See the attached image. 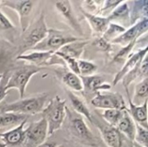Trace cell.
<instances>
[{
	"instance_id": "40",
	"label": "cell",
	"mask_w": 148,
	"mask_h": 147,
	"mask_svg": "<svg viewBox=\"0 0 148 147\" xmlns=\"http://www.w3.org/2000/svg\"><path fill=\"white\" fill-rule=\"evenodd\" d=\"M0 147H7L6 144L3 142V140L0 138Z\"/></svg>"
},
{
	"instance_id": "42",
	"label": "cell",
	"mask_w": 148,
	"mask_h": 147,
	"mask_svg": "<svg viewBox=\"0 0 148 147\" xmlns=\"http://www.w3.org/2000/svg\"><path fill=\"white\" fill-rule=\"evenodd\" d=\"M57 147H67V146H58Z\"/></svg>"
},
{
	"instance_id": "6",
	"label": "cell",
	"mask_w": 148,
	"mask_h": 147,
	"mask_svg": "<svg viewBox=\"0 0 148 147\" xmlns=\"http://www.w3.org/2000/svg\"><path fill=\"white\" fill-rule=\"evenodd\" d=\"M78 40H81V38L73 36L62 30L51 29H48V33L46 36L31 50L50 52L52 54H55L64 45Z\"/></svg>"
},
{
	"instance_id": "9",
	"label": "cell",
	"mask_w": 148,
	"mask_h": 147,
	"mask_svg": "<svg viewBox=\"0 0 148 147\" xmlns=\"http://www.w3.org/2000/svg\"><path fill=\"white\" fill-rule=\"evenodd\" d=\"M91 104L100 109H119L126 110L127 107L123 96L118 92H99L91 100Z\"/></svg>"
},
{
	"instance_id": "22",
	"label": "cell",
	"mask_w": 148,
	"mask_h": 147,
	"mask_svg": "<svg viewBox=\"0 0 148 147\" xmlns=\"http://www.w3.org/2000/svg\"><path fill=\"white\" fill-rule=\"evenodd\" d=\"M88 43V41L81 39V40L64 45L57 52H60L75 60H80L85 50V47Z\"/></svg>"
},
{
	"instance_id": "19",
	"label": "cell",
	"mask_w": 148,
	"mask_h": 147,
	"mask_svg": "<svg viewBox=\"0 0 148 147\" xmlns=\"http://www.w3.org/2000/svg\"><path fill=\"white\" fill-rule=\"evenodd\" d=\"M53 55L50 52H42V51H30V53L23 54L17 55L16 60H22L29 62V64L40 67L47 66L49 61L50 60L51 56Z\"/></svg>"
},
{
	"instance_id": "33",
	"label": "cell",
	"mask_w": 148,
	"mask_h": 147,
	"mask_svg": "<svg viewBox=\"0 0 148 147\" xmlns=\"http://www.w3.org/2000/svg\"><path fill=\"white\" fill-rule=\"evenodd\" d=\"M55 55H58L59 57L62 58V60L64 62V66H67L71 72L76 74L79 75V69H78V60H75L74 58H71L68 55H65L60 52H56Z\"/></svg>"
},
{
	"instance_id": "11",
	"label": "cell",
	"mask_w": 148,
	"mask_h": 147,
	"mask_svg": "<svg viewBox=\"0 0 148 147\" xmlns=\"http://www.w3.org/2000/svg\"><path fill=\"white\" fill-rule=\"evenodd\" d=\"M148 28V19L144 18L135 24L132 25L129 29H126L120 36L111 42L112 44H119L122 47L127 46L134 40H138L140 36L147 33Z\"/></svg>"
},
{
	"instance_id": "14",
	"label": "cell",
	"mask_w": 148,
	"mask_h": 147,
	"mask_svg": "<svg viewBox=\"0 0 148 147\" xmlns=\"http://www.w3.org/2000/svg\"><path fill=\"white\" fill-rule=\"evenodd\" d=\"M83 91L87 94H94V96L101 91L111 89V85L105 81V80L100 75H89V76H80Z\"/></svg>"
},
{
	"instance_id": "24",
	"label": "cell",
	"mask_w": 148,
	"mask_h": 147,
	"mask_svg": "<svg viewBox=\"0 0 148 147\" xmlns=\"http://www.w3.org/2000/svg\"><path fill=\"white\" fill-rule=\"evenodd\" d=\"M129 14H130V8L128 5V2L122 1L107 17L110 23H116V22H123L129 20Z\"/></svg>"
},
{
	"instance_id": "32",
	"label": "cell",
	"mask_w": 148,
	"mask_h": 147,
	"mask_svg": "<svg viewBox=\"0 0 148 147\" xmlns=\"http://www.w3.org/2000/svg\"><path fill=\"white\" fill-rule=\"evenodd\" d=\"M134 142L142 146L147 147L148 145V130L136 124V132L134 136Z\"/></svg>"
},
{
	"instance_id": "35",
	"label": "cell",
	"mask_w": 148,
	"mask_h": 147,
	"mask_svg": "<svg viewBox=\"0 0 148 147\" xmlns=\"http://www.w3.org/2000/svg\"><path fill=\"white\" fill-rule=\"evenodd\" d=\"M121 3H122V0H118V1L107 0V1H103V3H102L100 13L101 14V13H104V12H109V14H110Z\"/></svg>"
},
{
	"instance_id": "4",
	"label": "cell",
	"mask_w": 148,
	"mask_h": 147,
	"mask_svg": "<svg viewBox=\"0 0 148 147\" xmlns=\"http://www.w3.org/2000/svg\"><path fill=\"white\" fill-rule=\"evenodd\" d=\"M48 28L45 22V16L42 12L39 18L34 24L21 35V41L18 47V55H23L26 51L31 50L47 35Z\"/></svg>"
},
{
	"instance_id": "10",
	"label": "cell",
	"mask_w": 148,
	"mask_h": 147,
	"mask_svg": "<svg viewBox=\"0 0 148 147\" xmlns=\"http://www.w3.org/2000/svg\"><path fill=\"white\" fill-rule=\"evenodd\" d=\"M92 124L98 128L103 141L108 146L123 147L124 136L117 130L116 127L112 126L108 124L101 123L98 120L94 119V117Z\"/></svg>"
},
{
	"instance_id": "8",
	"label": "cell",
	"mask_w": 148,
	"mask_h": 147,
	"mask_svg": "<svg viewBox=\"0 0 148 147\" xmlns=\"http://www.w3.org/2000/svg\"><path fill=\"white\" fill-rule=\"evenodd\" d=\"M48 137V126L43 118L31 123L25 128V137L21 147H36L45 142Z\"/></svg>"
},
{
	"instance_id": "41",
	"label": "cell",
	"mask_w": 148,
	"mask_h": 147,
	"mask_svg": "<svg viewBox=\"0 0 148 147\" xmlns=\"http://www.w3.org/2000/svg\"><path fill=\"white\" fill-rule=\"evenodd\" d=\"M2 78H3V74H0V81H1Z\"/></svg>"
},
{
	"instance_id": "3",
	"label": "cell",
	"mask_w": 148,
	"mask_h": 147,
	"mask_svg": "<svg viewBox=\"0 0 148 147\" xmlns=\"http://www.w3.org/2000/svg\"><path fill=\"white\" fill-rule=\"evenodd\" d=\"M66 118L68 119V130L71 136L84 145L92 147L97 145L96 139L84 121L83 117L66 107Z\"/></svg>"
},
{
	"instance_id": "1",
	"label": "cell",
	"mask_w": 148,
	"mask_h": 147,
	"mask_svg": "<svg viewBox=\"0 0 148 147\" xmlns=\"http://www.w3.org/2000/svg\"><path fill=\"white\" fill-rule=\"evenodd\" d=\"M48 93H41L34 96L20 99L19 101L0 105V112L22 114L25 116L35 115L42 112L48 100Z\"/></svg>"
},
{
	"instance_id": "34",
	"label": "cell",
	"mask_w": 148,
	"mask_h": 147,
	"mask_svg": "<svg viewBox=\"0 0 148 147\" xmlns=\"http://www.w3.org/2000/svg\"><path fill=\"white\" fill-rule=\"evenodd\" d=\"M92 45L95 46L98 50L105 53H109L113 50L112 43L107 42L101 36L95 37V40L92 42Z\"/></svg>"
},
{
	"instance_id": "21",
	"label": "cell",
	"mask_w": 148,
	"mask_h": 147,
	"mask_svg": "<svg viewBox=\"0 0 148 147\" xmlns=\"http://www.w3.org/2000/svg\"><path fill=\"white\" fill-rule=\"evenodd\" d=\"M82 12L85 19L88 21V23L92 31H94V33L98 34V35H102L105 32V30L107 29V28L110 23L107 16L93 15V14L88 13L82 10Z\"/></svg>"
},
{
	"instance_id": "18",
	"label": "cell",
	"mask_w": 148,
	"mask_h": 147,
	"mask_svg": "<svg viewBox=\"0 0 148 147\" xmlns=\"http://www.w3.org/2000/svg\"><path fill=\"white\" fill-rule=\"evenodd\" d=\"M115 127L123 136H125L128 139V141L132 142L134 140L136 123L134 121L130 114L127 112V109L123 111L122 116Z\"/></svg>"
},
{
	"instance_id": "26",
	"label": "cell",
	"mask_w": 148,
	"mask_h": 147,
	"mask_svg": "<svg viewBox=\"0 0 148 147\" xmlns=\"http://www.w3.org/2000/svg\"><path fill=\"white\" fill-rule=\"evenodd\" d=\"M148 77L140 81L136 86L134 89V101L132 100L134 105L140 106L143 104L148 99Z\"/></svg>"
},
{
	"instance_id": "2",
	"label": "cell",
	"mask_w": 148,
	"mask_h": 147,
	"mask_svg": "<svg viewBox=\"0 0 148 147\" xmlns=\"http://www.w3.org/2000/svg\"><path fill=\"white\" fill-rule=\"evenodd\" d=\"M48 126V136H51L59 130L66 119V101L60 96H55L42 112Z\"/></svg>"
},
{
	"instance_id": "5",
	"label": "cell",
	"mask_w": 148,
	"mask_h": 147,
	"mask_svg": "<svg viewBox=\"0 0 148 147\" xmlns=\"http://www.w3.org/2000/svg\"><path fill=\"white\" fill-rule=\"evenodd\" d=\"M42 68L36 67L31 64L24 65L21 68L14 70L10 75L6 83L5 89L8 92L10 89H16L19 92L20 99H23L25 91L30 79L37 73H39Z\"/></svg>"
},
{
	"instance_id": "17",
	"label": "cell",
	"mask_w": 148,
	"mask_h": 147,
	"mask_svg": "<svg viewBox=\"0 0 148 147\" xmlns=\"http://www.w3.org/2000/svg\"><path fill=\"white\" fill-rule=\"evenodd\" d=\"M148 65L147 57L139 64L137 65L134 69H132L130 72H128L123 78H122V85L123 88L126 90V93H129V85L133 83L134 81L140 79L142 81L145 78L148 77Z\"/></svg>"
},
{
	"instance_id": "20",
	"label": "cell",
	"mask_w": 148,
	"mask_h": 147,
	"mask_svg": "<svg viewBox=\"0 0 148 147\" xmlns=\"http://www.w3.org/2000/svg\"><path fill=\"white\" fill-rule=\"evenodd\" d=\"M68 95V98L71 103V106L73 107V110L77 114L81 115L82 117L86 118L89 122L93 123V115L88 109V106L85 104V102L76 94H75L72 91L66 89L65 90Z\"/></svg>"
},
{
	"instance_id": "30",
	"label": "cell",
	"mask_w": 148,
	"mask_h": 147,
	"mask_svg": "<svg viewBox=\"0 0 148 147\" xmlns=\"http://www.w3.org/2000/svg\"><path fill=\"white\" fill-rule=\"evenodd\" d=\"M123 111L124 110L119 109H107L104 110V112L101 114V117L107 122V124L115 127V126L117 125V123L122 116Z\"/></svg>"
},
{
	"instance_id": "12",
	"label": "cell",
	"mask_w": 148,
	"mask_h": 147,
	"mask_svg": "<svg viewBox=\"0 0 148 147\" xmlns=\"http://www.w3.org/2000/svg\"><path fill=\"white\" fill-rule=\"evenodd\" d=\"M55 7L57 12L60 14V16L64 19V21L72 29L79 33L81 36H84L83 29L73 10L72 5L69 1L67 0L57 1L55 3Z\"/></svg>"
},
{
	"instance_id": "43",
	"label": "cell",
	"mask_w": 148,
	"mask_h": 147,
	"mask_svg": "<svg viewBox=\"0 0 148 147\" xmlns=\"http://www.w3.org/2000/svg\"><path fill=\"white\" fill-rule=\"evenodd\" d=\"M7 147H9V146H7Z\"/></svg>"
},
{
	"instance_id": "38",
	"label": "cell",
	"mask_w": 148,
	"mask_h": 147,
	"mask_svg": "<svg viewBox=\"0 0 148 147\" xmlns=\"http://www.w3.org/2000/svg\"><path fill=\"white\" fill-rule=\"evenodd\" d=\"M57 144L56 142H50V141H47V142H43L42 144L39 145L36 147H57Z\"/></svg>"
},
{
	"instance_id": "25",
	"label": "cell",
	"mask_w": 148,
	"mask_h": 147,
	"mask_svg": "<svg viewBox=\"0 0 148 147\" xmlns=\"http://www.w3.org/2000/svg\"><path fill=\"white\" fill-rule=\"evenodd\" d=\"M61 81L71 90L75 92H82L83 86L80 76L71 71H64L62 75Z\"/></svg>"
},
{
	"instance_id": "37",
	"label": "cell",
	"mask_w": 148,
	"mask_h": 147,
	"mask_svg": "<svg viewBox=\"0 0 148 147\" xmlns=\"http://www.w3.org/2000/svg\"><path fill=\"white\" fill-rule=\"evenodd\" d=\"M13 28H14V24L0 10V29L8 30V29H11Z\"/></svg>"
},
{
	"instance_id": "31",
	"label": "cell",
	"mask_w": 148,
	"mask_h": 147,
	"mask_svg": "<svg viewBox=\"0 0 148 147\" xmlns=\"http://www.w3.org/2000/svg\"><path fill=\"white\" fill-rule=\"evenodd\" d=\"M97 65L92 62L86 60H78L79 76H89L95 75L97 71Z\"/></svg>"
},
{
	"instance_id": "29",
	"label": "cell",
	"mask_w": 148,
	"mask_h": 147,
	"mask_svg": "<svg viewBox=\"0 0 148 147\" xmlns=\"http://www.w3.org/2000/svg\"><path fill=\"white\" fill-rule=\"evenodd\" d=\"M137 41L138 40H134L133 42H131L127 46L122 47V49H120L119 52H117L116 55L114 56L113 62L116 63V64H121V65L123 66V64L127 62L128 57L131 55V53H132L134 48L135 47V45L137 43Z\"/></svg>"
},
{
	"instance_id": "7",
	"label": "cell",
	"mask_w": 148,
	"mask_h": 147,
	"mask_svg": "<svg viewBox=\"0 0 148 147\" xmlns=\"http://www.w3.org/2000/svg\"><path fill=\"white\" fill-rule=\"evenodd\" d=\"M35 5V2L29 0H3L0 6L10 8L17 12L21 28V35L23 34L30 25V16Z\"/></svg>"
},
{
	"instance_id": "15",
	"label": "cell",
	"mask_w": 148,
	"mask_h": 147,
	"mask_svg": "<svg viewBox=\"0 0 148 147\" xmlns=\"http://www.w3.org/2000/svg\"><path fill=\"white\" fill-rule=\"evenodd\" d=\"M28 120H23L13 129L3 133H0V138L3 140L7 146L15 147L22 146L25 137V126Z\"/></svg>"
},
{
	"instance_id": "27",
	"label": "cell",
	"mask_w": 148,
	"mask_h": 147,
	"mask_svg": "<svg viewBox=\"0 0 148 147\" xmlns=\"http://www.w3.org/2000/svg\"><path fill=\"white\" fill-rule=\"evenodd\" d=\"M28 120V116L10 113H3L0 114V128L17 126L23 120Z\"/></svg>"
},
{
	"instance_id": "36",
	"label": "cell",
	"mask_w": 148,
	"mask_h": 147,
	"mask_svg": "<svg viewBox=\"0 0 148 147\" xmlns=\"http://www.w3.org/2000/svg\"><path fill=\"white\" fill-rule=\"evenodd\" d=\"M9 76H10L9 72L3 73V78L0 81V103L3 101V100L5 98V96L7 95V93H8L5 89V87H6V83L9 79Z\"/></svg>"
},
{
	"instance_id": "28",
	"label": "cell",
	"mask_w": 148,
	"mask_h": 147,
	"mask_svg": "<svg viewBox=\"0 0 148 147\" xmlns=\"http://www.w3.org/2000/svg\"><path fill=\"white\" fill-rule=\"evenodd\" d=\"M126 31V28L118 23H109L107 29L101 35V36L108 42L111 43L115 38L120 36L122 33Z\"/></svg>"
},
{
	"instance_id": "23",
	"label": "cell",
	"mask_w": 148,
	"mask_h": 147,
	"mask_svg": "<svg viewBox=\"0 0 148 147\" xmlns=\"http://www.w3.org/2000/svg\"><path fill=\"white\" fill-rule=\"evenodd\" d=\"M147 1H134V6L130 9L129 22L131 25L135 24L139 21L147 18Z\"/></svg>"
},
{
	"instance_id": "16",
	"label": "cell",
	"mask_w": 148,
	"mask_h": 147,
	"mask_svg": "<svg viewBox=\"0 0 148 147\" xmlns=\"http://www.w3.org/2000/svg\"><path fill=\"white\" fill-rule=\"evenodd\" d=\"M127 94V99H128V103H129V107L127 108V112L130 114V116L132 117V119L134 120V121L147 129L148 125H147V101H146L143 104L137 106L134 105L132 101V99L130 98L129 93Z\"/></svg>"
},
{
	"instance_id": "39",
	"label": "cell",
	"mask_w": 148,
	"mask_h": 147,
	"mask_svg": "<svg viewBox=\"0 0 148 147\" xmlns=\"http://www.w3.org/2000/svg\"><path fill=\"white\" fill-rule=\"evenodd\" d=\"M130 147H144V146H140V145L137 144V143H136V142H134V141H132V142H130Z\"/></svg>"
},
{
	"instance_id": "13",
	"label": "cell",
	"mask_w": 148,
	"mask_h": 147,
	"mask_svg": "<svg viewBox=\"0 0 148 147\" xmlns=\"http://www.w3.org/2000/svg\"><path fill=\"white\" fill-rule=\"evenodd\" d=\"M147 45L144 48L136 51L135 53L131 54V55L128 57L127 62L123 64L121 69L115 75L114 81H113L114 86L117 85L128 72H130L137 65H139L147 57Z\"/></svg>"
}]
</instances>
